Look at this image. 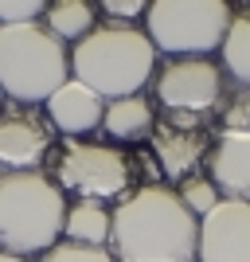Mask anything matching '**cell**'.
<instances>
[{"instance_id":"6","label":"cell","mask_w":250,"mask_h":262,"mask_svg":"<svg viewBox=\"0 0 250 262\" xmlns=\"http://www.w3.org/2000/svg\"><path fill=\"white\" fill-rule=\"evenodd\" d=\"M227 0H156L145 12V35L152 39L156 55L168 59H207L223 47L231 28Z\"/></svg>"},{"instance_id":"17","label":"cell","mask_w":250,"mask_h":262,"mask_svg":"<svg viewBox=\"0 0 250 262\" xmlns=\"http://www.w3.org/2000/svg\"><path fill=\"white\" fill-rule=\"evenodd\" d=\"M176 196H180V204H184L188 211L196 219H203L207 211H215L219 208V188H215V180L207 172H192V176H184L180 184H176Z\"/></svg>"},{"instance_id":"20","label":"cell","mask_w":250,"mask_h":262,"mask_svg":"<svg viewBox=\"0 0 250 262\" xmlns=\"http://www.w3.org/2000/svg\"><path fill=\"white\" fill-rule=\"evenodd\" d=\"M43 12H47L43 0H0V28L35 24V20H43Z\"/></svg>"},{"instance_id":"2","label":"cell","mask_w":250,"mask_h":262,"mask_svg":"<svg viewBox=\"0 0 250 262\" xmlns=\"http://www.w3.org/2000/svg\"><path fill=\"white\" fill-rule=\"evenodd\" d=\"M152 75H156V47L137 24H94V32L71 47V78L106 102L141 94Z\"/></svg>"},{"instance_id":"23","label":"cell","mask_w":250,"mask_h":262,"mask_svg":"<svg viewBox=\"0 0 250 262\" xmlns=\"http://www.w3.org/2000/svg\"><path fill=\"white\" fill-rule=\"evenodd\" d=\"M4 102H8V98H4V90H0V106H4Z\"/></svg>"},{"instance_id":"19","label":"cell","mask_w":250,"mask_h":262,"mask_svg":"<svg viewBox=\"0 0 250 262\" xmlns=\"http://www.w3.org/2000/svg\"><path fill=\"white\" fill-rule=\"evenodd\" d=\"M39 262H113L109 247H82V243L59 239L47 254H39Z\"/></svg>"},{"instance_id":"11","label":"cell","mask_w":250,"mask_h":262,"mask_svg":"<svg viewBox=\"0 0 250 262\" xmlns=\"http://www.w3.org/2000/svg\"><path fill=\"white\" fill-rule=\"evenodd\" d=\"M43 114H47L55 133H63V137H86V133L102 129L106 98H98L90 86H82V82L71 78V82H63V86L43 102Z\"/></svg>"},{"instance_id":"3","label":"cell","mask_w":250,"mask_h":262,"mask_svg":"<svg viewBox=\"0 0 250 262\" xmlns=\"http://www.w3.org/2000/svg\"><path fill=\"white\" fill-rule=\"evenodd\" d=\"M66 196L43 168L0 172V251L4 254H47L63 239Z\"/></svg>"},{"instance_id":"22","label":"cell","mask_w":250,"mask_h":262,"mask_svg":"<svg viewBox=\"0 0 250 262\" xmlns=\"http://www.w3.org/2000/svg\"><path fill=\"white\" fill-rule=\"evenodd\" d=\"M0 262H32V258H20V254H4L0 251Z\"/></svg>"},{"instance_id":"5","label":"cell","mask_w":250,"mask_h":262,"mask_svg":"<svg viewBox=\"0 0 250 262\" xmlns=\"http://www.w3.org/2000/svg\"><path fill=\"white\" fill-rule=\"evenodd\" d=\"M47 176L63 188V196L71 192L75 200H94V204H118L137 188L129 149L86 137H63V145L51 153Z\"/></svg>"},{"instance_id":"16","label":"cell","mask_w":250,"mask_h":262,"mask_svg":"<svg viewBox=\"0 0 250 262\" xmlns=\"http://www.w3.org/2000/svg\"><path fill=\"white\" fill-rule=\"evenodd\" d=\"M219 67L223 75L235 78V86H250V8L231 16V28L219 47Z\"/></svg>"},{"instance_id":"9","label":"cell","mask_w":250,"mask_h":262,"mask_svg":"<svg viewBox=\"0 0 250 262\" xmlns=\"http://www.w3.org/2000/svg\"><path fill=\"white\" fill-rule=\"evenodd\" d=\"M55 129L39 106H0V172H35L51 157Z\"/></svg>"},{"instance_id":"18","label":"cell","mask_w":250,"mask_h":262,"mask_svg":"<svg viewBox=\"0 0 250 262\" xmlns=\"http://www.w3.org/2000/svg\"><path fill=\"white\" fill-rule=\"evenodd\" d=\"M219 133H250V86H227L219 102Z\"/></svg>"},{"instance_id":"12","label":"cell","mask_w":250,"mask_h":262,"mask_svg":"<svg viewBox=\"0 0 250 262\" xmlns=\"http://www.w3.org/2000/svg\"><path fill=\"white\" fill-rule=\"evenodd\" d=\"M203 164L223 200H250V133H219Z\"/></svg>"},{"instance_id":"15","label":"cell","mask_w":250,"mask_h":262,"mask_svg":"<svg viewBox=\"0 0 250 262\" xmlns=\"http://www.w3.org/2000/svg\"><path fill=\"white\" fill-rule=\"evenodd\" d=\"M94 20H98V4H90V0H51L39 24H43L55 39H63L66 47H75L82 35L94 32Z\"/></svg>"},{"instance_id":"1","label":"cell","mask_w":250,"mask_h":262,"mask_svg":"<svg viewBox=\"0 0 250 262\" xmlns=\"http://www.w3.org/2000/svg\"><path fill=\"white\" fill-rule=\"evenodd\" d=\"M113 262H199V219L176 188L145 184L113 204Z\"/></svg>"},{"instance_id":"7","label":"cell","mask_w":250,"mask_h":262,"mask_svg":"<svg viewBox=\"0 0 250 262\" xmlns=\"http://www.w3.org/2000/svg\"><path fill=\"white\" fill-rule=\"evenodd\" d=\"M156 90L164 114H211L223 102L227 75L223 67L207 55V59H164V67L149 82Z\"/></svg>"},{"instance_id":"14","label":"cell","mask_w":250,"mask_h":262,"mask_svg":"<svg viewBox=\"0 0 250 262\" xmlns=\"http://www.w3.org/2000/svg\"><path fill=\"white\" fill-rule=\"evenodd\" d=\"M109 231H113V208L94 204V200H71L63 219L66 243H82V247H109Z\"/></svg>"},{"instance_id":"10","label":"cell","mask_w":250,"mask_h":262,"mask_svg":"<svg viewBox=\"0 0 250 262\" xmlns=\"http://www.w3.org/2000/svg\"><path fill=\"white\" fill-rule=\"evenodd\" d=\"M199 262H250V200H219L199 219Z\"/></svg>"},{"instance_id":"8","label":"cell","mask_w":250,"mask_h":262,"mask_svg":"<svg viewBox=\"0 0 250 262\" xmlns=\"http://www.w3.org/2000/svg\"><path fill=\"white\" fill-rule=\"evenodd\" d=\"M211 145H215L211 114H156L149 153L161 164V176H168L172 184L199 172V164L207 161Z\"/></svg>"},{"instance_id":"4","label":"cell","mask_w":250,"mask_h":262,"mask_svg":"<svg viewBox=\"0 0 250 262\" xmlns=\"http://www.w3.org/2000/svg\"><path fill=\"white\" fill-rule=\"evenodd\" d=\"M63 82H71V47L63 39L39 20L0 28V90L8 102L43 106Z\"/></svg>"},{"instance_id":"13","label":"cell","mask_w":250,"mask_h":262,"mask_svg":"<svg viewBox=\"0 0 250 262\" xmlns=\"http://www.w3.org/2000/svg\"><path fill=\"white\" fill-rule=\"evenodd\" d=\"M152 125H156V114H152V102L145 94H133V98H113L106 102V114H102V133L109 141H149Z\"/></svg>"},{"instance_id":"21","label":"cell","mask_w":250,"mask_h":262,"mask_svg":"<svg viewBox=\"0 0 250 262\" xmlns=\"http://www.w3.org/2000/svg\"><path fill=\"white\" fill-rule=\"evenodd\" d=\"M98 12H106L109 20H118V24H133L137 16L149 12V4H141V0H102Z\"/></svg>"}]
</instances>
